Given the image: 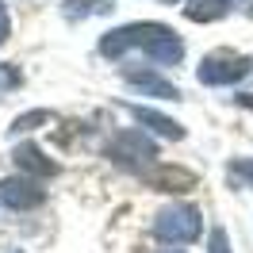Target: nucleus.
Here are the masks:
<instances>
[{"instance_id": "nucleus-1", "label": "nucleus", "mask_w": 253, "mask_h": 253, "mask_svg": "<svg viewBox=\"0 0 253 253\" xmlns=\"http://www.w3.org/2000/svg\"><path fill=\"white\" fill-rule=\"evenodd\" d=\"M126 50H142L158 65H180V58H184L180 35H173V27H165V23H126L100 39L104 58H119Z\"/></svg>"}, {"instance_id": "nucleus-2", "label": "nucleus", "mask_w": 253, "mask_h": 253, "mask_svg": "<svg viewBox=\"0 0 253 253\" xmlns=\"http://www.w3.org/2000/svg\"><path fill=\"white\" fill-rule=\"evenodd\" d=\"M200 230H204V219L192 204H173L158 211V219H154V238L165 246H188L200 238Z\"/></svg>"}, {"instance_id": "nucleus-3", "label": "nucleus", "mask_w": 253, "mask_h": 253, "mask_svg": "<svg viewBox=\"0 0 253 253\" xmlns=\"http://www.w3.org/2000/svg\"><path fill=\"white\" fill-rule=\"evenodd\" d=\"M200 84H238V81L253 77V58H238V54H207L200 69H196Z\"/></svg>"}, {"instance_id": "nucleus-4", "label": "nucleus", "mask_w": 253, "mask_h": 253, "mask_svg": "<svg viewBox=\"0 0 253 253\" xmlns=\"http://www.w3.org/2000/svg\"><path fill=\"white\" fill-rule=\"evenodd\" d=\"M108 154H111L115 165H123V169H138V165H150V161L158 158V146H154V138L142 134V130H123V134L111 142Z\"/></svg>"}, {"instance_id": "nucleus-5", "label": "nucleus", "mask_w": 253, "mask_h": 253, "mask_svg": "<svg viewBox=\"0 0 253 253\" xmlns=\"http://www.w3.org/2000/svg\"><path fill=\"white\" fill-rule=\"evenodd\" d=\"M42 200H46V188H42L35 176H12V180H0V204L12 207V211L39 207Z\"/></svg>"}, {"instance_id": "nucleus-6", "label": "nucleus", "mask_w": 253, "mask_h": 253, "mask_svg": "<svg viewBox=\"0 0 253 253\" xmlns=\"http://www.w3.org/2000/svg\"><path fill=\"white\" fill-rule=\"evenodd\" d=\"M12 161L19 165V173L23 176H35V180H50V176L58 173V161H50L39 146H31V142H23V146H16L12 150Z\"/></svg>"}, {"instance_id": "nucleus-7", "label": "nucleus", "mask_w": 253, "mask_h": 253, "mask_svg": "<svg viewBox=\"0 0 253 253\" xmlns=\"http://www.w3.org/2000/svg\"><path fill=\"white\" fill-rule=\"evenodd\" d=\"M146 184L154 192H192L196 188V173L180 169V165H161V169L146 173Z\"/></svg>"}, {"instance_id": "nucleus-8", "label": "nucleus", "mask_w": 253, "mask_h": 253, "mask_svg": "<svg viewBox=\"0 0 253 253\" xmlns=\"http://www.w3.org/2000/svg\"><path fill=\"white\" fill-rule=\"evenodd\" d=\"M123 81L130 84V88H138V92H146V96H158V100H180V92H176V84H169L165 77H158V73H150V69H123Z\"/></svg>"}, {"instance_id": "nucleus-9", "label": "nucleus", "mask_w": 253, "mask_h": 253, "mask_svg": "<svg viewBox=\"0 0 253 253\" xmlns=\"http://www.w3.org/2000/svg\"><path fill=\"white\" fill-rule=\"evenodd\" d=\"M138 123L146 126V130H154V134H161V138H184V126L176 123V119H169V115H161V111H150V108H126Z\"/></svg>"}, {"instance_id": "nucleus-10", "label": "nucleus", "mask_w": 253, "mask_h": 253, "mask_svg": "<svg viewBox=\"0 0 253 253\" xmlns=\"http://www.w3.org/2000/svg\"><path fill=\"white\" fill-rule=\"evenodd\" d=\"M234 0H188L184 4V16L196 19V23H211V19H222L230 12Z\"/></svg>"}, {"instance_id": "nucleus-11", "label": "nucleus", "mask_w": 253, "mask_h": 253, "mask_svg": "<svg viewBox=\"0 0 253 253\" xmlns=\"http://www.w3.org/2000/svg\"><path fill=\"white\" fill-rule=\"evenodd\" d=\"M65 19H84V16H108L111 0H65L62 4Z\"/></svg>"}, {"instance_id": "nucleus-12", "label": "nucleus", "mask_w": 253, "mask_h": 253, "mask_svg": "<svg viewBox=\"0 0 253 253\" xmlns=\"http://www.w3.org/2000/svg\"><path fill=\"white\" fill-rule=\"evenodd\" d=\"M42 123H54V111H46V108L27 111V115H19V119L8 126V130H12V134H27V130H35V126H42Z\"/></svg>"}, {"instance_id": "nucleus-13", "label": "nucleus", "mask_w": 253, "mask_h": 253, "mask_svg": "<svg viewBox=\"0 0 253 253\" xmlns=\"http://www.w3.org/2000/svg\"><path fill=\"white\" fill-rule=\"evenodd\" d=\"M226 176H230V184H234V188H253V161H250V158L230 161Z\"/></svg>"}, {"instance_id": "nucleus-14", "label": "nucleus", "mask_w": 253, "mask_h": 253, "mask_svg": "<svg viewBox=\"0 0 253 253\" xmlns=\"http://www.w3.org/2000/svg\"><path fill=\"white\" fill-rule=\"evenodd\" d=\"M19 84H23L19 69H16V65H8V62H0V92H16Z\"/></svg>"}, {"instance_id": "nucleus-15", "label": "nucleus", "mask_w": 253, "mask_h": 253, "mask_svg": "<svg viewBox=\"0 0 253 253\" xmlns=\"http://www.w3.org/2000/svg\"><path fill=\"white\" fill-rule=\"evenodd\" d=\"M207 253H230V242H226V230H222V226L211 230V250Z\"/></svg>"}, {"instance_id": "nucleus-16", "label": "nucleus", "mask_w": 253, "mask_h": 253, "mask_svg": "<svg viewBox=\"0 0 253 253\" xmlns=\"http://www.w3.org/2000/svg\"><path fill=\"white\" fill-rule=\"evenodd\" d=\"M8 39V8H4V0H0V42Z\"/></svg>"}, {"instance_id": "nucleus-17", "label": "nucleus", "mask_w": 253, "mask_h": 253, "mask_svg": "<svg viewBox=\"0 0 253 253\" xmlns=\"http://www.w3.org/2000/svg\"><path fill=\"white\" fill-rule=\"evenodd\" d=\"M238 104H242V108H250V111H253V92H242V96H238Z\"/></svg>"}, {"instance_id": "nucleus-18", "label": "nucleus", "mask_w": 253, "mask_h": 253, "mask_svg": "<svg viewBox=\"0 0 253 253\" xmlns=\"http://www.w3.org/2000/svg\"><path fill=\"white\" fill-rule=\"evenodd\" d=\"M165 253H184V250H165Z\"/></svg>"}, {"instance_id": "nucleus-19", "label": "nucleus", "mask_w": 253, "mask_h": 253, "mask_svg": "<svg viewBox=\"0 0 253 253\" xmlns=\"http://www.w3.org/2000/svg\"><path fill=\"white\" fill-rule=\"evenodd\" d=\"M165 4H176V0H165Z\"/></svg>"}, {"instance_id": "nucleus-20", "label": "nucleus", "mask_w": 253, "mask_h": 253, "mask_svg": "<svg viewBox=\"0 0 253 253\" xmlns=\"http://www.w3.org/2000/svg\"><path fill=\"white\" fill-rule=\"evenodd\" d=\"M8 253H19V250H8Z\"/></svg>"}, {"instance_id": "nucleus-21", "label": "nucleus", "mask_w": 253, "mask_h": 253, "mask_svg": "<svg viewBox=\"0 0 253 253\" xmlns=\"http://www.w3.org/2000/svg\"><path fill=\"white\" fill-rule=\"evenodd\" d=\"M250 12H253V8H250Z\"/></svg>"}]
</instances>
